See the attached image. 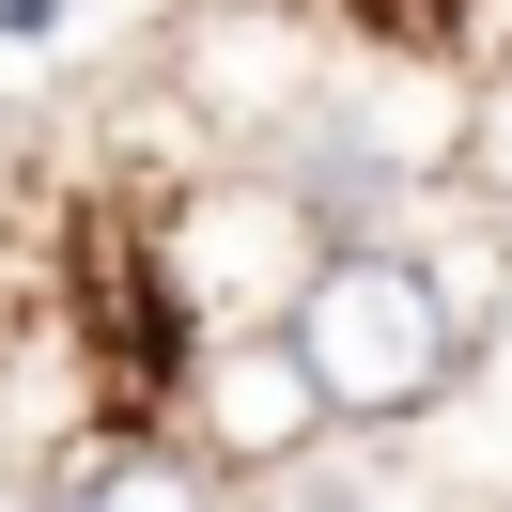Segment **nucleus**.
Instances as JSON below:
<instances>
[{
	"label": "nucleus",
	"mask_w": 512,
	"mask_h": 512,
	"mask_svg": "<svg viewBox=\"0 0 512 512\" xmlns=\"http://www.w3.org/2000/svg\"><path fill=\"white\" fill-rule=\"evenodd\" d=\"M466 280H450L435 249H404V233H357V249H326L311 264V295H295V342H311V373H326V404L342 419H419L450 373H466Z\"/></svg>",
	"instance_id": "f257e3e1"
},
{
	"label": "nucleus",
	"mask_w": 512,
	"mask_h": 512,
	"mask_svg": "<svg viewBox=\"0 0 512 512\" xmlns=\"http://www.w3.org/2000/svg\"><path fill=\"white\" fill-rule=\"evenodd\" d=\"M326 249H342V233L311 218L295 171H202V202H171V233H156V280H171V311L218 342V326H295V295H311Z\"/></svg>",
	"instance_id": "f03ea898"
},
{
	"label": "nucleus",
	"mask_w": 512,
	"mask_h": 512,
	"mask_svg": "<svg viewBox=\"0 0 512 512\" xmlns=\"http://www.w3.org/2000/svg\"><path fill=\"white\" fill-rule=\"evenodd\" d=\"M326 419H342V404H326V373H311L295 326H218V342L187 357V450H202V466H233V481L326 450Z\"/></svg>",
	"instance_id": "7ed1b4c3"
},
{
	"label": "nucleus",
	"mask_w": 512,
	"mask_h": 512,
	"mask_svg": "<svg viewBox=\"0 0 512 512\" xmlns=\"http://www.w3.org/2000/svg\"><path fill=\"white\" fill-rule=\"evenodd\" d=\"M311 32L295 16H218V47H187V94L218 109V125H295L311 109Z\"/></svg>",
	"instance_id": "20e7f679"
},
{
	"label": "nucleus",
	"mask_w": 512,
	"mask_h": 512,
	"mask_svg": "<svg viewBox=\"0 0 512 512\" xmlns=\"http://www.w3.org/2000/svg\"><path fill=\"white\" fill-rule=\"evenodd\" d=\"M202 450L187 435H109V450H78L63 466V512H202Z\"/></svg>",
	"instance_id": "39448f33"
},
{
	"label": "nucleus",
	"mask_w": 512,
	"mask_h": 512,
	"mask_svg": "<svg viewBox=\"0 0 512 512\" xmlns=\"http://www.w3.org/2000/svg\"><path fill=\"white\" fill-rule=\"evenodd\" d=\"M466 187H481V202H497V218H512V94H497V109H481V125H466Z\"/></svg>",
	"instance_id": "423d86ee"
},
{
	"label": "nucleus",
	"mask_w": 512,
	"mask_h": 512,
	"mask_svg": "<svg viewBox=\"0 0 512 512\" xmlns=\"http://www.w3.org/2000/svg\"><path fill=\"white\" fill-rule=\"evenodd\" d=\"M63 32V0H0V47H47Z\"/></svg>",
	"instance_id": "0eeeda50"
}]
</instances>
